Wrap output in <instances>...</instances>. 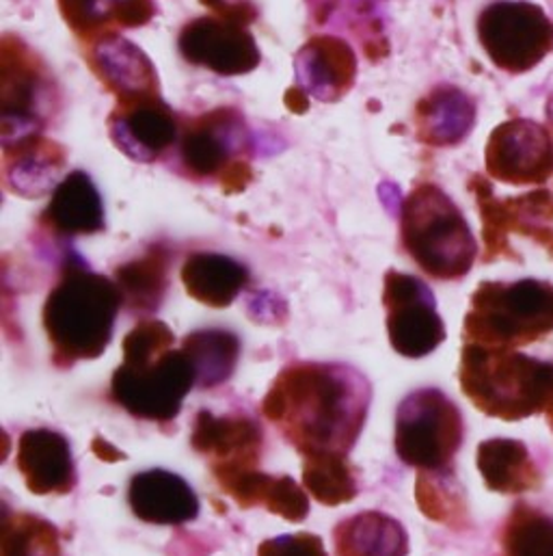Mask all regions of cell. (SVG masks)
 Wrapping results in <instances>:
<instances>
[{"label": "cell", "instance_id": "6da1fadb", "mask_svg": "<svg viewBox=\"0 0 553 556\" xmlns=\"http://www.w3.org/2000/svg\"><path fill=\"white\" fill-rule=\"evenodd\" d=\"M372 401L368 379L346 364L296 362L271 383L262 414L303 455H348Z\"/></svg>", "mask_w": 553, "mask_h": 556}, {"label": "cell", "instance_id": "7a4b0ae2", "mask_svg": "<svg viewBox=\"0 0 553 556\" xmlns=\"http://www.w3.org/2000/svg\"><path fill=\"white\" fill-rule=\"evenodd\" d=\"M124 305L115 279L67 263L43 303V329L59 368L100 357Z\"/></svg>", "mask_w": 553, "mask_h": 556}, {"label": "cell", "instance_id": "3957f363", "mask_svg": "<svg viewBox=\"0 0 553 556\" xmlns=\"http://www.w3.org/2000/svg\"><path fill=\"white\" fill-rule=\"evenodd\" d=\"M463 394L487 416L517 422L548 414L553 422V364L519 353L465 342L459 366Z\"/></svg>", "mask_w": 553, "mask_h": 556}, {"label": "cell", "instance_id": "277c9868", "mask_svg": "<svg viewBox=\"0 0 553 556\" xmlns=\"http://www.w3.org/2000/svg\"><path fill=\"white\" fill-rule=\"evenodd\" d=\"M400 239L430 278L459 279L476 263L478 245L459 206L437 187L417 185L400 211Z\"/></svg>", "mask_w": 553, "mask_h": 556}, {"label": "cell", "instance_id": "5b68a950", "mask_svg": "<svg viewBox=\"0 0 553 556\" xmlns=\"http://www.w3.org/2000/svg\"><path fill=\"white\" fill-rule=\"evenodd\" d=\"M553 331V283L541 279L485 281L465 314V342L517 349Z\"/></svg>", "mask_w": 553, "mask_h": 556}, {"label": "cell", "instance_id": "8992f818", "mask_svg": "<svg viewBox=\"0 0 553 556\" xmlns=\"http://www.w3.org/2000/svg\"><path fill=\"white\" fill-rule=\"evenodd\" d=\"M210 13L191 20L178 39L182 56L197 67L221 76H241L254 72L260 61V48L249 30L256 20V7L247 0H202Z\"/></svg>", "mask_w": 553, "mask_h": 556}, {"label": "cell", "instance_id": "52a82bcc", "mask_svg": "<svg viewBox=\"0 0 553 556\" xmlns=\"http://www.w3.org/2000/svg\"><path fill=\"white\" fill-rule=\"evenodd\" d=\"M465 435L463 414L435 388L411 392L396 414V453L420 472L450 470Z\"/></svg>", "mask_w": 553, "mask_h": 556}, {"label": "cell", "instance_id": "ba28073f", "mask_svg": "<svg viewBox=\"0 0 553 556\" xmlns=\"http://www.w3.org/2000/svg\"><path fill=\"white\" fill-rule=\"evenodd\" d=\"M197 386L184 351H167L143 362H121L111 379V399L139 420L171 422Z\"/></svg>", "mask_w": 553, "mask_h": 556}, {"label": "cell", "instance_id": "9c48e42d", "mask_svg": "<svg viewBox=\"0 0 553 556\" xmlns=\"http://www.w3.org/2000/svg\"><path fill=\"white\" fill-rule=\"evenodd\" d=\"M2 143H15L39 135L54 113L56 87L37 54L20 39H2L0 61Z\"/></svg>", "mask_w": 553, "mask_h": 556}, {"label": "cell", "instance_id": "30bf717a", "mask_svg": "<svg viewBox=\"0 0 553 556\" xmlns=\"http://www.w3.org/2000/svg\"><path fill=\"white\" fill-rule=\"evenodd\" d=\"M478 39L500 70L524 74L552 52L553 22L539 4L498 0L480 13Z\"/></svg>", "mask_w": 553, "mask_h": 556}, {"label": "cell", "instance_id": "8fae6325", "mask_svg": "<svg viewBox=\"0 0 553 556\" xmlns=\"http://www.w3.org/2000/svg\"><path fill=\"white\" fill-rule=\"evenodd\" d=\"M249 135L245 119L234 109H217L193 119L182 132V163L195 178H221L223 185L245 187L249 165L239 159L247 152Z\"/></svg>", "mask_w": 553, "mask_h": 556}, {"label": "cell", "instance_id": "7c38bea8", "mask_svg": "<svg viewBox=\"0 0 553 556\" xmlns=\"http://www.w3.org/2000/svg\"><path fill=\"white\" fill-rule=\"evenodd\" d=\"M387 333L396 353L424 357L446 340V325L437 312L435 294L422 279L387 271L383 283Z\"/></svg>", "mask_w": 553, "mask_h": 556}, {"label": "cell", "instance_id": "4fadbf2b", "mask_svg": "<svg viewBox=\"0 0 553 556\" xmlns=\"http://www.w3.org/2000/svg\"><path fill=\"white\" fill-rule=\"evenodd\" d=\"M474 193L478 195L483 217L487 261L513 256L509 245V235L513 232L537 239L553 254V195L548 189H537L522 198L498 200L491 187L476 178Z\"/></svg>", "mask_w": 553, "mask_h": 556}, {"label": "cell", "instance_id": "5bb4252c", "mask_svg": "<svg viewBox=\"0 0 553 556\" xmlns=\"http://www.w3.org/2000/svg\"><path fill=\"white\" fill-rule=\"evenodd\" d=\"M485 163L489 176L500 182L517 187L545 185L553 174L552 137L532 119H509L491 132Z\"/></svg>", "mask_w": 553, "mask_h": 556}, {"label": "cell", "instance_id": "9a60e30c", "mask_svg": "<svg viewBox=\"0 0 553 556\" xmlns=\"http://www.w3.org/2000/svg\"><path fill=\"white\" fill-rule=\"evenodd\" d=\"M108 132L119 152L139 163L158 161L180 135L178 119L160 93L117 100Z\"/></svg>", "mask_w": 553, "mask_h": 556}, {"label": "cell", "instance_id": "2e32d148", "mask_svg": "<svg viewBox=\"0 0 553 556\" xmlns=\"http://www.w3.org/2000/svg\"><path fill=\"white\" fill-rule=\"evenodd\" d=\"M219 488L241 507H267L287 522H303L309 516L307 492L290 477H271L256 466H210Z\"/></svg>", "mask_w": 553, "mask_h": 556}, {"label": "cell", "instance_id": "e0dca14e", "mask_svg": "<svg viewBox=\"0 0 553 556\" xmlns=\"http://www.w3.org/2000/svg\"><path fill=\"white\" fill-rule=\"evenodd\" d=\"M15 468L35 496H63L76 485L69 442L50 429H28L20 435Z\"/></svg>", "mask_w": 553, "mask_h": 556}, {"label": "cell", "instance_id": "ac0fdd59", "mask_svg": "<svg viewBox=\"0 0 553 556\" xmlns=\"http://www.w3.org/2000/svg\"><path fill=\"white\" fill-rule=\"evenodd\" d=\"M191 446L210 466H256L262 457V429L247 416H215L200 412L193 422Z\"/></svg>", "mask_w": 553, "mask_h": 556}, {"label": "cell", "instance_id": "d6986e66", "mask_svg": "<svg viewBox=\"0 0 553 556\" xmlns=\"http://www.w3.org/2000/svg\"><path fill=\"white\" fill-rule=\"evenodd\" d=\"M128 505L141 522L156 527H180L200 514L193 488L167 470L134 475L128 485Z\"/></svg>", "mask_w": 553, "mask_h": 556}, {"label": "cell", "instance_id": "ffe728a7", "mask_svg": "<svg viewBox=\"0 0 553 556\" xmlns=\"http://www.w3.org/2000/svg\"><path fill=\"white\" fill-rule=\"evenodd\" d=\"M89 48L91 70L117 100L160 93L152 61L121 35H106L89 43Z\"/></svg>", "mask_w": 553, "mask_h": 556}, {"label": "cell", "instance_id": "44dd1931", "mask_svg": "<svg viewBox=\"0 0 553 556\" xmlns=\"http://www.w3.org/2000/svg\"><path fill=\"white\" fill-rule=\"evenodd\" d=\"M41 226L56 237H87L104 230V204L85 172H72L52 191Z\"/></svg>", "mask_w": 553, "mask_h": 556}, {"label": "cell", "instance_id": "7402d4cb", "mask_svg": "<svg viewBox=\"0 0 553 556\" xmlns=\"http://www.w3.org/2000/svg\"><path fill=\"white\" fill-rule=\"evenodd\" d=\"M296 72L311 96L322 102H335L352 87L357 59L346 41L316 37L298 52Z\"/></svg>", "mask_w": 553, "mask_h": 556}, {"label": "cell", "instance_id": "603a6c76", "mask_svg": "<svg viewBox=\"0 0 553 556\" xmlns=\"http://www.w3.org/2000/svg\"><path fill=\"white\" fill-rule=\"evenodd\" d=\"M63 167L65 150L41 135L4 146V180L17 195L39 198L56 189L52 185Z\"/></svg>", "mask_w": 553, "mask_h": 556}, {"label": "cell", "instance_id": "cb8c5ba5", "mask_svg": "<svg viewBox=\"0 0 553 556\" xmlns=\"http://www.w3.org/2000/svg\"><path fill=\"white\" fill-rule=\"evenodd\" d=\"M67 26L89 43L115 35L119 28L147 24L156 7L152 0H56Z\"/></svg>", "mask_w": 553, "mask_h": 556}, {"label": "cell", "instance_id": "d4e9b609", "mask_svg": "<svg viewBox=\"0 0 553 556\" xmlns=\"http://www.w3.org/2000/svg\"><path fill=\"white\" fill-rule=\"evenodd\" d=\"M476 464L485 485L498 494H526L539 490L543 483L539 466L519 440L493 438L483 442Z\"/></svg>", "mask_w": 553, "mask_h": 556}, {"label": "cell", "instance_id": "484cf974", "mask_svg": "<svg viewBox=\"0 0 553 556\" xmlns=\"http://www.w3.org/2000/svg\"><path fill=\"white\" fill-rule=\"evenodd\" d=\"M417 137L428 146H456L476 124V104L456 87H437L417 106Z\"/></svg>", "mask_w": 553, "mask_h": 556}, {"label": "cell", "instance_id": "4316f807", "mask_svg": "<svg viewBox=\"0 0 553 556\" xmlns=\"http://www.w3.org/2000/svg\"><path fill=\"white\" fill-rule=\"evenodd\" d=\"M337 556H407L409 538L402 525L381 511L346 518L333 533Z\"/></svg>", "mask_w": 553, "mask_h": 556}, {"label": "cell", "instance_id": "83f0119b", "mask_svg": "<svg viewBox=\"0 0 553 556\" xmlns=\"http://www.w3.org/2000/svg\"><path fill=\"white\" fill-rule=\"evenodd\" d=\"M187 292L208 305L228 307L249 283V271L241 263L221 254H193L182 267Z\"/></svg>", "mask_w": 553, "mask_h": 556}, {"label": "cell", "instance_id": "f1b7e54d", "mask_svg": "<svg viewBox=\"0 0 553 556\" xmlns=\"http://www.w3.org/2000/svg\"><path fill=\"white\" fill-rule=\"evenodd\" d=\"M169 267L171 254L163 245H154L143 256L121 265L115 271V283L124 305L132 312L158 309L169 286Z\"/></svg>", "mask_w": 553, "mask_h": 556}, {"label": "cell", "instance_id": "f546056e", "mask_svg": "<svg viewBox=\"0 0 553 556\" xmlns=\"http://www.w3.org/2000/svg\"><path fill=\"white\" fill-rule=\"evenodd\" d=\"M182 351L195 370L197 386L210 390L234 375L241 357V340L226 329H202L184 338Z\"/></svg>", "mask_w": 553, "mask_h": 556}, {"label": "cell", "instance_id": "4dcf8cb0", "mask_svg": "<svg viewBox=\"0 0 553 556\" xmlns=\"http://www.w3.org/2000/svg\"><path fill=\"white\" fill-rule=\"evenodd\" d=\"M303 485L324 507H339L357 498L359 483L346 455H307L303 462Z\"/></svg>", "mask_w": 553, "mask_h": 556}, {"label": "cell", "instance_id": "1f68e13d", "mask_svg": "<svg viewBox=\"0 0 553 556\" xmlns=\"http://www.w3.org/2000/svg\"><path fill=\"white\" fill-rule=\"evenodd\" d=\"M415 501L420 511L433 522L452 529L467 525V501L450 470L420 472L415 481Z\"/></svg>", "mask_w": 553, "mask_h": 556}, {"label": "cell", "instance_id": "d6a6232c", "mask_svg": "<svg viewBox=\"0 0 553 556\" xmlns=\"http://www.w3.org/2000/svg\"><path fill=\"white\" fill-rule=\"evenodd\" d=\"M504 556H553V520L535 507L519 505L511 514L504 535Z\"/></svg>", "mask_w": 553, "mask_h": 556}, {"label": "cell", "instance_id": "836d02e7", "mask_svg": "<svg viewBox=\"0 0 553 556\" xmlns=\"http://www.w3.org/2000/svg\"><path fill=\"white\" fill-rule=\"evenodd\" d=\"M0 551L2 556H61L59 533L39 518L4 511Z\"/></svg>", "mask_w": 553, "mask_h": 556}, {"label": "cell", "instance_id": "e575fe53", "mask_svg": "<svg viewBox=\"0 0 553 556\" xmlns=\"http://www.w3.org/2000/svg\"><path fill=\"white\" fill-rule=\"evenodd\" d=\"M173 342H176V336L167 323L156 318H145L126 333L121 342L124 362L132 364V362L152 359L156 355L171 351Z\"/></svg>", "mask_w": 553, "mask_h": 556}, {"label": "cell", "instance_id": "d590c367", "mask_svg": "<svg viewBox=\"0 0 553 556\" xmlns=\"http://www.w3.org/2000/svg\"><path fill=\"white\" fill-rule=\"evenodd\" d=\"M258 556H329L318 535L294 533L281 535L260 544Z\"/></svg>", "mask_w": 553, "mask_h": 556}, {"label": "cell", "instance_id": "8d00e7d4", "mask_svg": "<svg viewBox=\"0 0 553 556\" xmlns=\"http://www.w3.org/2000/svg\"><path fill=\"white\" fill-rule=\"evenodd\" d=\"M91 451H93V455H95L98 459L108 462V464H115V462H124V459H126V455H124L119 448H115L108 440H102V438H95V440H93Z\"/></svg>", "mask_w": 553, "mask_h": 556}, {"label": "cell", "instance_id": "74e56055", "mask_svg": "<svg viewBox=\"0 0 553 556\" xmlns=\"http://www.w3.org/2000/svg\"><path fill=\"white\" fill-rule=\"evenodd\" d=\"M548 119H550L553 128V96L550 98V102H548Z\"/></svg>", "mask_w": 553, "mask_h": 556}]
</instances>
